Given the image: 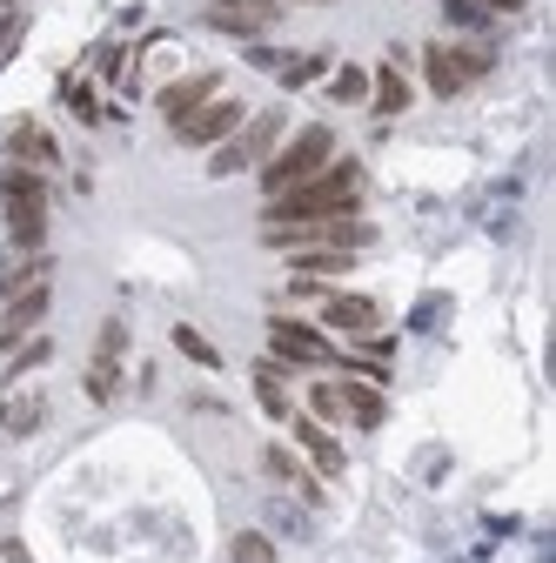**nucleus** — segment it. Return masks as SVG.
<instances>
[{"mask_svg": "<svg viewBox=\"0 0 556 563\" xmlns=\"http://www.w3.org/2000/svg\"><path fill=\"white\" fill-rule=\"evenodd\" d=\"M363 208V168L356 162H329L322 175L268 195L262 208V229H296V222H349Z\"/></svg>", "mask_w": 556, "mask_h": 563, "instance_id": "f257e3e1", "label": "nucleus"}, {"mask_svg": "<svg viewBox=\"0 0 556 563\" xmlns=\"http://www.w3.org/2000/svg\"><path fill=\"white\" fill-rule=\"evenodd\" d=\"M47 175H34V168H8L0 175V208H8V235H14V249H27V255H41V242H47Z\"/></svg>", "mask_w": 556, "mask_h": 563, "instance_id": "f03ea898", "label": "nucleus"}, {"mask_svg": "<svg viewBox=\"0 0 556 563\" xmlns=\"http://www.w3.org/2000/svg\"><path fill=\"white\" fill-rule=\"evenodd\" d=\"M335 162V134L315 121V128H302V134H289L282 148H275L268 162H262V188L268 195H282V188H296V181H309V175H322Z\"/></svg>", "mask_w": 556, "mask_h": 563, "instance_id": "7ed1b4c3", "label": "nucleus"}, {"mask_svg": "<svg viewBox=\"0 0 556 563\" xmlns=\"http://www.w3.org/2000/svg\"><path fill=\"white\" fill-rule=\"evenodd\" d=\"M282 128H289V114L282 108H268V114H248L215 155H208V175H242V168H262L275 148H282Z\"/></svg>", "mask_w": 556, "mask_h": 563, "instance_id": "20e7f679", "label": "nucleus"}, {"mask_svg": "<svg viewBox=\"0 0 556 563\" xmlns=\"http://www.w3.org/2000/svg\"><path fill=\"white\" fill-rule=\"evenodd\" d=\"M497 67V47H449V41H430L423 47V75H430V95L456 101L469 81H482Z\"/></svg>", "mask_w": 556, "mask_h": 563, "instance_id": "39448f33", "label": "nucleus"}, {"mask_svg": "<svg viewBox=\"0 0 556 563\" xmlns=\"http://www.w3.org/2000/svg\"><path fill=\"white\" fill-rule=\"evenodd\" d=\"M262 235H268V249H289V255H296V249H349V255H363V249L376 242V229H369V222H356V216H349V222H296V229H262Z\"/></svg>", "mask_w": 556, "mask_h": 563, "instance_id": "423d86ee", "label": "nucleus"}, {"mask_svg": "<svg viewBox=\"0 0 556 563\" xmlns=\"http://www.w3.org/2000/svg\"><path fill=\"white\" fill-rule=\"evenodd\" d=\"M242 121H248V108H242L235 95H215V101H201L175 134H181V148H222V141H229Z\"/></svg>", "mask_w": 556, "mask_h": 563, "instance_id": "0eeeda50", "label": "nucleus"}, {"mask_svg": "<svg viewBox=\"0 0 556 563\" xmlns=\"http://www.w3.org/2000/svg\"><path fill=\"white\" fill-rule=\"evenodd\" d=\"M268 349H275V363H296V369H322V363H335L329 335L309 329V322H289V316H275V322H268Z\"/></svg>", "mask_w": 556, "mask_h": 563, "instance_id": "6e6552de", "label": "nucleus"}, {"mask_svg": "<svg viewBox=\"0 0 556 563\" xmlns=\"http://www.w3.org/2000/svg\"><path fill=\"white\" fill-rule=\"evenodd\" d=\"M121 349H127V322H101V342H94V363H88V396L94 402H114L121 389Z\"/></svg>", "mask_w": 556, "mask_h": 563, "instance_id": "1a4fd4ad", "label": "nucleus"}, {"mask_svg": "<svg viewBox=\"0 0 556 563\" xmlns=\"http://www.w3.org/2000/svg\"><path fill=\"white\" fill-rule=\"evenodd\" d=\"M208 21L222 34H268L282 21V0H208Z\"/></svg>", "mask_w": 556, "mask_h": 563, "instance_id": "9d476101", "label": "nucleus"}, {"mask_svg": "<svg viewBox=\"0 0 556 563\" xmlns=\"http://www.w3.org/2000/svg\"><path fill=\"white\" fill-rule=\"evenodd\" d=\"M215 95H222V75H181V81H168V88H162V101H155V108H162V121H168V128H181L201 101H215Z\"/></svg>", "mask_w": 556, "mask_h": 563, "instance_id": "9b49d317", "label": "nucleus"}, {"mask_svg": "<svg viewBox=\"0 0 556 563\" xmlns=\"http://www.w3.org/2000/svg\"><path fill=\"white\" fill-rule=\"evenodd\" d=\"M8 155H14V168H34V175L60 168V148H54V134L41 121H14L8 128Z\"/></svg>", "mask_w": 556, "mask_h": 563, "instance_id": "f8f14e48", "label": "nucleus"}, {"mask_svg": "<svg viewBox=\"0 0 556 563\" xmlns=\"http://www.w3.org/2000/svg\"><path fill=\"white\" fill-rule=\"evenodd\" d=\"M41 316H47V282H34V289H14V296H8V322H0V356H8L21 335H34Z\"/></svg>", "mask_w": 556, "mask_h": 563, "instance_id": "ddd939ff", "label": "nucleus"}, {"mask_svg": "<svg viewBox=\"0 0 556 563\" xmlns=\"http://www.w3.org/2000/svg\"><path fill=\"white\" fill-rule=\"evenodd\" d=\"M322 322L329 329H342V335H376V322H382V309L369 302V296H322Z\"/></svg>", "mask_w": 556, "mask_h": 563, "instance_id": "4468645a", "label": "nucleus"}, {"mask_svg": "<svg viewBox=\"0 0 556 563\" xmlns=\"http://www.w3.org/2000/svg\"><path fill=\"white\" fill-rule=\"evenodd\" d=\"M289 430H296V443L309 450V463L322 470V476H342V443L322 430V422L315 416H289Z\"/></svg>", "mask_w": 556, "mask_h": 563, "instance_id": "2eb2a0df", "label": "nucleus"}, {"mask_svg": "<svg viewBox=\"0 0 556 563\" xmlns=\"http://www.w3.org/2000/svg\"><path fill=\"white\" fill-rule=\"evenodd\" d=\"M335 402H342V422H356V430H382V389L376 383H335Z\"/></svg>", "mask_w": 556, "mask_h": 563, "instance_id": "dca6fc26", "label": "nucleus"}, {"mask_svg": "<svg viewBox=\"0 0 556 563\" xmlns=\"http://www.w3.org/2000/svg\"><path fill=\"white\" fill-rule=\"evenodd\" d=\"M41 422H47V396H41V389H27V396H8V402H0V430H8V437H34Z\"/></svg>", "mask_w": 556, "mask_h": 563, "instance_id": "f3484780", "label": "nucleus"}, {"mask_svg": "<svg viewBox=\"0 0 556 563\" xmlns=\"http://www.w3.org/2000/svg\"><path fill=\"white\" fill-rule=\"evenodd\" d=\"M369 101H376V114H402V108H409V81H402L396 60L369 75Z\"/></svg>", "mask_w": 556, "mask_h": 563, "instance_id": "a211bd4d", "label": "nucleus"}, {"mask_svg": "<svg viewBox=\"0 0 556 563\" xmlns=\"http://www.w3.org/2000/svg\"><path fill=\"white\" fill-rule=\"evenodd\" d=\"M289 268H296V275H349L356 255H349V249H296Z\"/></svg>", "mask_w": 556, "mask_h": 563, "instance_id": "6ab92c4d", "label": "nucleus"}, {"mask_svg": "<svg viewBox=\"0 0 556 563\" xmlns=\"http://www.w3.org/2000/svg\"><path fill=\"white\" fill-rule=\"evenodd\" d=\"M255 396H262V409H268L275 422L296 416V409H289V389H282V363H262V369H255Z\"/></svg>", "mask_w": 556, "mask_h": 563, "instance_id": "aec40b11", "label": "nucleus"}, {"mask_svg": "<svg viewBox=\"0 0 556 563\" xmlns=\"http://www.w3.org/2000/svg\"><path fill=\"white\" fill-rule=\"evenodd\" d=\"M262 463H268V476H275V483H289V489H302V497H315V483L302 476V463H296L289 450H268Z\"/></svg>", "mask_w": 556, "mask_h": 563, "instance_id": "412c9836", "label": "nucleus"}, {"mask_svg": "<svg viewBox=\"0 0 556 563\" xmlns=\"http://www.w3.org/2000/svg\"><path fill=\"white\" fill-rule=\"evenodd\" d=\"M329 95L356 108V101H369V75H363V67H335V81H329Z\"/></svg>", "mask_w": 556, "mask_h": 563, "instance_id": "4be33fe9", "label": "nucleus"}, {"mask_svg": "<svg viewBox=\"0 0 556 563\" xmlns=\"http://www.w3.org/2000/svg\"><path fill=\"white\" fill-rule=\"evenodd\" d=\"M175 349H181L188 363H201V369H222V356H215V342H208V335H194V329H175Z\"/></svg>", "mask_w": 556, "mask_h": 563, "instance_id": "5701e85b", "label": "nucleus"}, {"mask_svg": "<svg viewBox=\"0 0 556 563\" xmlns=\"http://www.w3.org/2000/svg\"><path fill=\"white\" fill-rule=\"evenodd\" d=\"M229 556H235V563H275V543H268L262 530H242V537L229 543Z\"/></svg>", "mask_w": 556, "mask_h": 563, "instance_id": "b1692460", "label": "nucleus"}, {"mask_svg": "<svg viewBox=\"0 0 556 563\" xmlns=\"http://www.w3.org/2000/svg\"><path fill=\"white\" fill-rule=\"evenodd\" d=\"M60 95H67V108H75V114H81V121H101V101H94V95H88V81H67V88H60Z\"/></svg>", "mask_w": 556, "mask_h": 563, "instance_id": "393cba45", "label": "nucleus"}, {"mask_svg": "<svg viewBox=\"0 0 556 563\" xmlns=\"http://www.w3.org/2000/svg\"><path fill=\"white\" fill-rule=\"evenodd\" d=\"M322 75V54H302V60H282V81L289 88H302V81H315Z\"/></svg>", "mask_w": 556, "mask_h": 563, "instance_id": "a878e982", "label": "nucleus"}, {"mask_svg": "<svg viewBox=\"0 0 556 563\" xmlns=\"http://www.w3.org/2000/svg\"><path fill=\"white\" fill-rule=\"evenodd\" d=\"M443 14H449L456 27H482V8H476V0H443Z\"/></svg>", "mask_w": 556, "mask_h": 563, "instance_id": "bb28decb", "label": "nucleus"}, {"mask_svg": "<svg viewBox=\"0 0 556 563\" xmlns=\"http://www.w3.org/2000/svg\"><path fill=\"white\" fill-rule=\"evenodd\" d=\"M41 363H47V342H27V349H21V363H14L8 376H21V369H41Z\"/></svg>", "mask_w": 556, "mask_h": 563, "instance_id": "cd10ccee", "label": "nucleus"}, {"mask_svg": "<svg viewBox=\"0 0 556 563\" xmlns=\"http://www.w3.org/2000/svg\"><path fill=\"white\" fill-rule=\"evenodd\" d=\"M14 41H21V14H8V21H0V60L14 54Z\"/></svg>", "mask_w": 556, "mask_h": 563, "instance_id": "c85d7f7f", "label": "nucleus"}, {"mask_svg": "<svg viewBox=\"0 0 556 563\" xmlns=\"http://www.w3.org/2000/svg\"><path fill=\"white\" fill-rule=\"evenodd\" d=\"M476 8H482V14H523L530 0H476Z\"/></svg>", "mask_w": 556, "mask_h": 563, "instance_id": "c756f323", "label": "nucleus"}]
</instances>
